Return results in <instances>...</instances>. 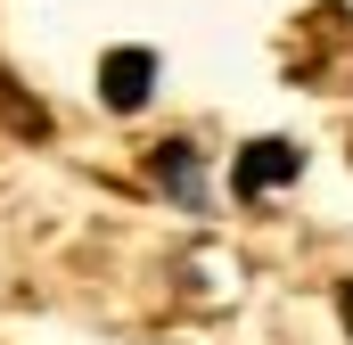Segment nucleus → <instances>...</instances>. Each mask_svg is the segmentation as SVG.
<instances>
[{"label":"nucleus","mask_w":353,"mask_h":345,"mask_svg":"<svg viewBox=\"0 0 353 345\" xmlns=\"http://www.w3.org/2000/svg\"><path fill=\"white\" fill-rule=\"evenodd\" d=\"M148 90H157V50H140V41H123V50H107V58H99V99H107L115 115H132V107H148Z\"/></svg>","instance_id":"1"},{"label":"nucleus","mask_w":353,"mask_h":345,"mask_svg":"<svg viewBox=\"0 0 353 345\" xmlns=\"http://www.w3.org/2000/svg\"><path fill=\"white\" fill-rule=\"evenodd\" d=\"M296 165H304V157H296V140H247V148L230 157V189H239V197L288 189V181H296Z\"/></svg>","instance_id":"2"},{"label":"nucleus","mask_w":353,"mask_h":345,"mask_svg":"<svg viewBox=\"0 0 353 345\" xmlns=\"http://www.w3.org/2000/svg\"><path fill=\"white\" fill-rule=\"evenodd\" d=\"M148 172H157L165 189H181L189 206H197V148H189V140H173V148H157V157H148Z\"/></svg>","instance_id":"3"},{"label":"nucleus","mask_w":353,"mask_h":345,"mask_svg":"<svg viewBox=\"0 0 353 345\" xmlns=\"http://www.w3.org/2000/svg\"><path fill=\"white\" fill-rule=\"evenodd\" d=\"M337 321H345V337H353V279L337 288Z\"/></svg>","instance_id":"4"}]
</instances>
